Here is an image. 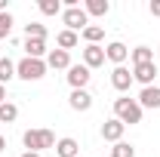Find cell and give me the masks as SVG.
<instances>
[{
  "mask_svg": "<svg viewBox=\"0 0 160 157\" xmlns=\"http://www.w3.org/2000/svg\"><path fill=\"white\" fill-rule=\"evenodd\" d=\"M56 43H59V49H65V53H71L74 46L80 43V34H74V31H68V28H62L59 34H56Z\"/></svg>",
  "mask_w": 160,
  "mask_h": 157,
  "instance_id": "16",
  "label": "cell"
},
{
  "mask_svg": "<svg viewBox=\"0 0 160 157\" xmlns=\"http://www.w3.org/2000/svg\"><path fill=\"white\" fill-rule=\"evenodd\" d=\"M154 77H157V62H148V65H132V80L145 86H154Z\"/></svg>",
  "mask_w": 160,
  "mask_h": 157,
  "instance_id": "6",
  "label": "cell"
},
{
  "mask_svg": "<svg viewBox=\"0 0 160 157\" xmlns=\"http://www.w3.org/2000/svg\"><path fill=\"white\" fill-rule=\"evenodd\" d=\"M3 102H6V86L0 83V105H3Z\"/></svg>",
  "mask_w": 160,
  "mask_h": 157,
  "instance_id": "28",
  "label": "cell"
},
{
  "mask_svg": "<svg viewBox=\"0 0 160 157\" xmlns=\"http://www.w3.org/2000/svg\"><path fill=\"white\" fill-rule=\"evenodd\" d=\"M25 56H28V59H46V56H49L46 40H25Z\"/></svg>",
  "mask_w": 160,
  "mask_h": 157,
  "instance_id": "15",
  "label": "cell"
},
{
  "mask_svg": "<svg viewBox=\"0 0 160 157\" xmlns=\"http://www.w3.org/2000/svg\"><path fill=\"white\" fill-rule=\"evenodd\" d=\"M25 151H46V148H56V133L52 129H25Z\"/></svg>",
  "mask_w": 160,
  "mask_h": 157,
  "instance_id": "2",
  "label": "cell"
},
{
  "mask_svg": "<svg viewBox=\"0 0 160 157\" xmlns=\"http://www.w3.org/2000/svg\"><path fill=\"white\" fill-rule=\"evenodd\" d=\"M129 59L132 65H148V62H154V53H151V46H136V49H129Z\"/></svg>",
  "mask_w": 160,
  "mask_h": 157,
  "instance_id": "18",
  "label": "cell"
},
{
  "mask_svg": "<svg viewBox=\"0 0 160 157\" xmlns=\"http://www.w3.org/2000/svg\"><path fill=\"white\" fill-rule=\"evenodd\" d=\"M136 102L142 105V111H145V108H160V86H145Z\"/></svg>",
  "mask_w": 160,
  "mask_h": 157,
  "instance_id": "13",
  "label": "cell"
},
{
  "mask_svg": "<svg viewBox=\"0 0 160 157\" xmlns=\"http://www.w3.org/2000/svg\"><path fill=\"white\" fill-rule=\"evenodd\" d=\"M83 9H86V16L102 19V16H108V13H111V3H108V0H86V3H83Z\"/></svg>",
  "mask_w": 160,
  "mask_h": 157,
  "instance_id": "17",
  "label": "cell"
},
{
  "mask_svg": "<svg viewBox=\"0 0 160 157\" xmlns=\"http://www.w3.org/2000/svg\"><path fill=\"white\" fill-rule=\"evenodd\" d=\"M142 114H145V111H142V105L136 99H129V96L114 99V117H117L123 126H126V123H129V126H132V123H142Z\"/></svg>",
  "mask_w": 160,
  "mask_h": 157,
  "instance_id": "1",
  "label": "cell"
},
{
  "mask_svg": "<svg viewBox=\"0 0 160 157\" xmlns=\"http://www.w3.org/2000/svg\"><path fill=\"white\" fill-rule=\"evenodd\" d=\"M0 13H9V0H0Z\"/></svg>",
  "mask_w": 160,
  "mask_h": 157,
  "instance_id": "27",
  "label": "cell"
},
{
  "mask_svg": "<svg viewBox=\"0 0 160 157\" xmlns=\"http://www.w3.org/2000/svg\"><path fill=\"white\" fill-rule=\"evenodd\" d=\"M65 77H68V86H71V89H86V83L92 80V71L80 62V65H71V68H68Z\"/></svg>",
  "mask_w": 160,
  "mask_h": 157,
  "instance_id": "5",
  "label": "cell"
},
{
  "mask_svg": "<svg viewBox=\"0 0 160 157\" xmlns=\"http://www.w3.org/2000/svg\"><path fill=\"white\" fill-rule=\"evenodd\" d=\"M132 83H136V80H132V71H129L126 65H117V68L111 71V86H114L117 93H126Z\"/></svg>",
  "mask_w": 160,
  "mask_h": 157,
  "instance_id": "9",
  "label": "cell"
},
{
  "mask_svg": "<svg viewBox=\"0 0 160 157\" xmlns=\"http://www.w3.org/2000/svg\"><path fill=\"white\" fill-rule=\"evenodd\" d=\"M111 157H136V145H129V142H117V145L111 148Z\"/></svg>",
  "mask_w": 160,
  "mask_h": 157,
  "instance_id": "24",
  "label": "cell"
},
{
  "mask_svg": "<svg viewBox=\"0 0 160 157\" xmlns=\"http://www.w3.org/2000/svg\"><path fill=\"white\" fill-rule=\"evenodd\" d=\"M37 9L43 13V16H62V9H65V6H62V0H40Z\"/></svg>",
  "mask_w": 160,
  "mask_h": 157,
  "instance_id": "23",
  "label": "cell"
},
{
  "mask_svg": "<svg viewBox=\"0 0 160 157\" xmlns=\"http://www.w3.org/2000/svg\"><path fill=\"white\" fill-rule=\"evenodd\" d=\"M46 68H52V71H68V68H71V53H65V49H49Z\"/></svg>",
  "mask_w": 160,
  "mask_h": 157,
  "instance_id": "11",
  "label": "cell"
},
{
  "mask_svg": "<svg viewBox=\"0 0 160 157\" xmlns=\"http://www.w3.org/2000/svg\"><path fill=\"white\" fill-rule=\"evenodd\" d=\"M3 151H6V139L0 136V154H3Z\"/></svg>",
  "mask_w": 160,
  "mask_h": 157,
  "instance_id": "29",
  "label": "cell"
},
{
  "mask_svg": "<svg viewBox=\"0 0 160 157\" xmlns=\"http://www.w3.org/2000/svg\"><path fill=\"white\" fill-rule=\"evenodd\" d=\"M0 59H3V46H0Z\"/></svg>",
  "mask_w": 160,
  "mask_h": 157,
  "instance_id": "31",
  "label": "cell"
},
{
  "mask_svg": "<svg viewBox=\"0 0 160 157\" xmlns=\"http://www.w3.org/2000/svg\"><path fill=\"white\" fill-rule=\"evenodd\" d=\"M105 59L114 62V68H117V65H126V59H129V46L120 43V40H111V43L105 46Z\"/></svg>",
  "mask_w": 160,
  "mask_h": 157,
  "instance_id": "8",
  "label": "cell"
},
{
  "mask_svg": "<svg viewBox=\"0 0 160 157\" xmlns=\"http://www.w3.org/2000/svg\"><path fill=\"white\" fill-rule=\"evenodd\" d=\"M123 133H126V126H123L117 117H108L102 123V139H105V142H114V145H117V142H123Z\"/></svg>",
  "mask_w": 160,
  "mask_h": 157,
  "instance_id": "10",
  "label": "cell"
},
{
  "mask_svg": "<svg viewBox=\"0 0 160 157\" xmlns=\"http://www.w3.org/2000/svg\"><path fill=\"white\" fill-rule=\"evenodd\" d=\"M16 77V62L12 59H6V56H3V59H0V83H3V86H6V83H9V80Z\"/></svg>",
  "mask_w": 160,
  "mask_h": 157,
  "instance_id": "20",
  "label": "cell"
},
{
  "mask_svg": "<svg viewBox=\"0 0 160 157\" xmlns=\"http://www.w3.org/2000/svg\"><path fill=\"white\" fill-rule=\"evenodd\" d=\"M12 34V16L9 13H0V40H6Z\"/></svg>",
  "mask_w": 160,
  "mask_h": 157,
  "instance_id": "25",
  "label": "cell"
},
{
  "mask_svg": "<svg viewBox=\"0 0 160 157\" xmlns=\"http://www.w3.org/2000/svg\"><path fill=\"white\" fill-rule=\"evenodd\" d=\"M22 157H40V154H37V151H25Z\"/></svg>",
  "mask_w": 160,
  "mask_h": 157,
  "instance_id": "30",
  "label": "cell"
},
{
  "mask_svg": "<svg viewBox=\"0 0 160 157\" xmlns=\"http://www.w3.org/2000/svg\"><path fill=\"white\" fill-rule=\"evenodd\" d=\"M56 154L59 157H80V142L71 139V136L59 139V142H56Z\"/></svg>",
  "mask_w": 160,
  "mask_h": 157,
  "instance_id": "14",
  "label": "cell"
},
{
  "mask_svg": "<svg viewBox=\"0 0 160 157\" xmlns=\"http://www.w3.org/2000/svg\"><path fill=\"white\" fill-rule=\"evenodd\" d=\"M46 71H49V68H46V59H28V56H25L22 62H16V77L28 80V83L46 77Z\"/></svg>",
  "mask_w": 160,
  "mask_h": 157,
  "instance_id": "3",
  "label": "cell"
},
{
  "mask_svg": "<svg viewBox=\"0 0 160 157\" xmlns=\"http://www.w3.org/2000/svg\"><path fill=\"white\" fill-rule=\"evenodd\" d=\"M25 40H46V25L28 22V25H25Z\"/></svg>",
  "mask_w": 160,
  "mask_h": 157,
  "instance_id": "19",
  "label": "cell"
},
{
  "mask_svg": "<svg viewBox=\"0 0 160 157\" xmlns=\"http://www.w3.org/2000/svg\"><path fill=\"white\" fill-rule=\"evenodd\" d=\"M62 25H65L68 31L80 34V31L89 25V16H86L83 6H65V9H62Z\"/></svg>",
  "mask_w": 160,
  "mask_h": 157,
  "instance_id": "4",
  "label": "cell"
},
{
  "mask_svg": "<svg viewBox=\"0 0 160 157\" xmlns=\"http://www.w3.org/2000/svg\"><path fill=\"white\" fill-rule=\"evenodd\" d=\"M148 9H151V16H154V19H160V0H151V6H148Z\"/></svg>",
  "mask_w": 160,
  "mask_h": 157,
  "instance_id": "26",
  "label": "cell"
},
{
  "mask_svg": "<svg viewBox=\"0 0 160 157\" xmlns=\"http://www.w3.org/2000/svg\"><path fill=\"white\" fill-rule=\"evenodd\" d=\"M105 46H99V43H86V46H83V65H86V68H89V71H92V68H102V65H105Z\"/></svg>",
  "mask_w": 160,
  "mask_h": 157,
  "instance_id": "7",
  "label": "cell"
},
{
  "mask_svg": "<svg viewBox=\"0 0 160 157\" xmlns=\"http://www.w3.org/2000/svg\"><path fill=\"white\" fill-rule=\"evenodd\" d=\"M80 37L86 40V43H99V40L105 37V28H102V25H86V28L80 31Z\"/></svg>",
  "mask_w": 160,
  "mask_h": 157,
  "instance_id": "21",
  "label": "cell"
},
{
  "mask_svg": "<svg viewBox=\"0 0 160 157\" xmlns=\"http://www.w3.org/2000/svg\"><path fill=\"white\" fill-rule=\"evenodd\" d=\"M68 105H71L74 111H89V108H92V93H89V89H71Z\"/></svg>",
  "mask_w": 160,
  "mask_h": 157,
  "instance_id": "12",
  "label": "cell"
},
{
  "mask_svg": "<svg viewBox=\"0 0 160 157\" xmlns=\"http://www.w3.org/2000/svg\"><path fill=\"white\" fill-rule=\"evenodd\" d=\"M16 117H19V105L16 102H3L0 105V123H12Z\"/></svg>",
  "mask_w": 160,
  "mask_h": 157,
  "instance_id": "22",
  "label": "cell"
}]
</instances>
